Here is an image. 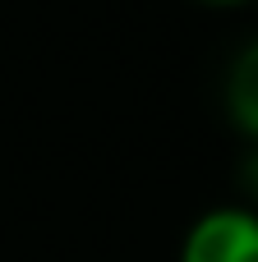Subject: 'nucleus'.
Instances as JSON below:
<instances>
[{
	"label": "nucleus",
	"mask_w": 258,
	"mask_h": 262,
	"mask_svg": "<svg viewBox=\"0 0 258 262\" xmlns=\"http://www.w3.org/2000/svg\"><path fill=\"white\" fill-rule=\"evenodd\" d=\"M175 262H258V212L245 203L199 212L180 239Z\"/></svg>",
	"instance_id": "1"
},
{
	"label": "nucleus",
	"mask_w": 258,
	"mask_h": 262,
	"mask_svg": "<svg viewBox=\"0 0 258 262\" xmlns=\"http://www.w3.org/2000/svg\"><path fill=\"white\" fill-rule=\"evenodd\" d=\"M222 111H226L231 129L249 147H258V37L231 55V64L222 74Z\"/></svg>",
	"instance_id": "2"
},
{
	"label": "nucleus",
	"mask_w": 258,
	"mask_h": 262,
	"mask_svg": "<svg viewBox=\"0 0 258 262\" xmlns=\"http://www.w3.org/2000/svg\"><path fill=\"white\" fill-rule=\"evenodd\" d=\"M240 193H245V207L258 212V147H245L240 157Z\"/></svg>",
	"instance_id": "3"
},
{
	"label": "nucleus",
	"mask_w": 258,
	"mask_h": 262,
	"mask_svg": "<svg viewBox=\"0 0 258 262\" xmlns=\"http://www.w3.org/2000/svg\"><path fill=\"white\" fill-rule=\"evenodd\" d=\"M199 5H217V9H231V5H254V0H199Z\"/></svg>",
	"instance_id": "4"
},
{
	"label": "nucleus",
	"mask_w": 258,
	"mask_h": 262,
	"mask_svg": "<svg viewBox=\"0 0 258 262\" xmlns=\"http://www.w3.org/2000/svg\"><path fill=\"white\" fill-rule=\"evenodd\" d=\"M254 5H258V0H254Z\"/></svg>",
	"instance_id": "5"
}]
</instances>
